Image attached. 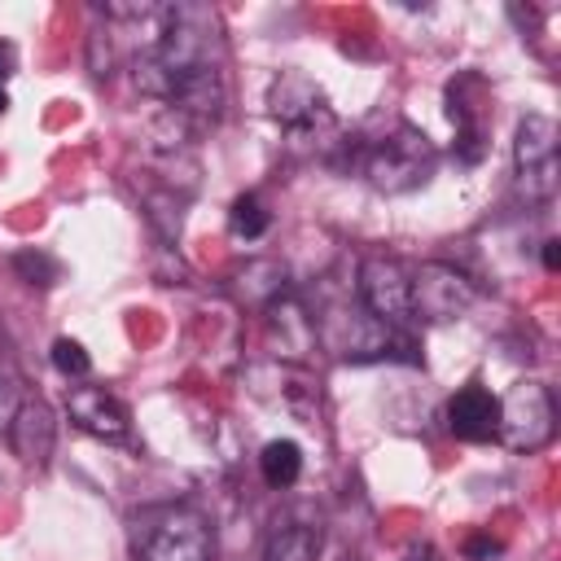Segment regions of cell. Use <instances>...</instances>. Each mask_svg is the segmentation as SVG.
Returning <instances> with one entry per match:
<instances>
[{"instance_id":"cell-11","label":"cell","mask_w":561,"mask_h":561,"mask_svg":"<svg viewBox=\"0 0 561 561\" xmlns=\"http://www.w3.org/2000/svg\"><path fill=\"white\" fill-rule=\"evenodd\" d=\"M267 333H272V342L280 346V355H289V359H307L311 351H316V342H320V324H316V316L285 289L280 298H272L267 307Z\"/></svg>"},{"instance_id":"cell-2","label":"cell","mask_w":561,"mask_h":561,"mask_svg":"<svg viewBox=\"0 0 561 561\" xmlns=\"http://www.w3.org/2000/svg\"><path fill=\"white\" fill-rule=\"evenodd\" d=\"M364 180L386 193V197H403V193H416L421 184H430L434 167H438V149L434 140L412 127V123H394L381 140H373L364 149Z\"/></svg>"},{"instance_id":"cell-13","label":"cell","mask_w":561,"mask_h":561,"mask_svg":"<svg viewBox=\"0 0 561 561\" xmlns=\"http://www.w3.org/2000/svg\"><path fill=\"white\" fill-rule=\"evenodd\" d=\"M259 473H263V482L267 486H294L298 482V473H302V447L294 443V438H272V443H263V451H259Z\"/></svg>"},{"instance_id":"cell-16","label":"cell","mask_w":561,"mask_h":561,"mask_svg":"<svg viewBox=\"0 0 561 561\" xmlns=\"http://www.w3.org/2000/svg\"><path fill=\"white\" fill-rule=\"evenodd\" d=\"M48 359H53V368H57L61 377H70V381H79V377L92 373V355H88L75 337H57L53 351H48Z\"/></svg>"},{"instance_id":"cell-5","label":"cell","mask_w":561,"mask_h":561,"mask_svg":"<svg viewBox=\"0 0 561 561\" xmlns=\"http://www.w3.org/2000/svg\"><path fill=\"white\" fill-rule=\"evenodd\" d=\"M355 298L386 329H408L412 324V267L403 259H394V254H368V259H359Z\"/></svg>"},{"instance_id":"cell-18","label":"cell","mask_w":561,"mask_h":561,"mask_svg":"<svg viewBox=\"0 0 561 561\" xmlns=\"http://www.w3.org/2000/svg\"><path fill=\"white\" fill-rule=\"evenodd\" d=\"M465 552H469V557H495V552H500V543H495V539H486V535H473V539L465 543Z\"/></svg>"},{"instance_id":"cell-4","label":"cell","mask_w":561,"mask_h":561,"mask_svg":"<svg viewBox=\"0 0 561 561\" xmlns=\"http://www.w3.org/2000/svg\"><path fill=\"white\" fill-rule=\"evenodd\" d=\"M513 171H517V188H522L526 202L548 206L557 197L561 158H557V123L548 114H526L517 123V136H513Z\"/></svg>"},{"instance_id":"cell-6","label":"cell","mask_w":561,"mask_h":561,"mask_svg":"<svg viewBox=\"0 0 561 561\" xmlns=\"http://www.w3.org/2000/svg\"><path fill=\"white\" fill-rule=\"evenodd\" d=\"M557 434V399L543 381H517L500 399V443L508 451H539Z\"/></svg>"},{"instance_id":"cell-3","label":"cell","mask_w":561,"mask_h":561,"mask_svg":"<svg viewBox=\"0 0 561 561\" xmlns=\"http://www.w3.org/2000/svg\"><path fill=\"white\" fill-rule=\"evenodd\" d=\"M267 114L294 136V140H324L337 131V118L329 110L324 88L302 70H280L267 83Z\"/></svg>"},{"instance_id":"cell-14","label":"cell","mask_w":561,"mask_h":561,"mask_svg":"<svg viewBox=\"0 0 561 561\" xmlns=\"http://www.w3.org/2000/svg\"><path fill=\"white\" fill-rule=\"evenodd\" d=\"M228 228H232V237H241V241H259V237L272 228V210L263 206L259 193H241V197L228 206Z\"/></svg>"},{"instance_id":"cell-15","label":"cell","mask_w":561,"mask_h":561,"mask_svg":"<svg viewBox=\"0 0 561 561\" xmlns=\"http://www.w3.org/2000/svg\"><path fill=\"white\" fill-rule=\"evenodd\" d=\"M9 263H13L18 280L31 285V289H53V285L61 280V263H57L48 250H35V245H31V250H18Z\"/></svg>"},{"instance_id":"cell-22","label":"cell","mask_w":561,"mask_h":561,"mask_svg":"<svg viewBox=\"0 0 561 561\" xmlns=\"http://www.w3.org/2000/svg\"><path fill=\"white\" fill-rule=\"evenodd\" d=\"M416 561H434V552H421V557H416Z\"/></svg>"},{"instance_id":"cell-17","label":"cell","mask_w":561,"mask_h":561,"mask_svg":"<svg viewBox=\"0 0 561 561\" xmlns=\"http://www.w3.org/2000/svg\"><path fill=\"white\" fill-rule=\"evenodd\" d=\"M18 408H22V390H18V381L0 377V430H9V425H13Z\"/></svg>"},{"instance_id":"cell-10","label":"cell","mask_w":561,"mask_h":561,"mask_svg":"<svg viewBox=\"0 0 561 561\" xmlns=\"http://www.w3.org/2000/svg\"><path fill=\"white\" fill-rule=\"evenodd\" d=\"M9 443H13V456L31 469H44L53 447H57V416L44 399H22L13 425H9Z\"/></svg>"},{"instance_id":"cell-7","label":"cell","mask_w":561,"mask_h":561,"mask_svg":"<svg viewBox=\"0 0 561 561\" xmlns=\"http://www.w3.org/2000/svg\"><path fill=\"white\" fill-rule=\"evenodd\" d=\"M478 302V285L456 272L451 263H421L412 267V320L421 324H451Z\"/></svg>"},{"instance_id":"cell-9","label":"cell","mask_w":561,"mask_h":561,"mask_svg":"<svg viewBox=\"0 0 561 561\" xmlns=\"http://www.w3.org/2000/svg\"><path fill=\"white\" fill-rule=\"evenodd\" d=\"M447 430L460 443H491L500 434V394H491L482 381H465L447 399Z\"/></svg>"},{"instance_id":"cell-1","label":"cell","mask_w":561,"mask_h":561,"mask_svg":"<svg viewBox=\"0 0 561 561\" xmlns=\"http://www.w3.org/2000/svg\"><path fill=\"white\" fill-rule=\"evenodd\" d=\"M136 561H215V530L188 504H153L131 517Z\"/></svg>"},{"instance_id":"cell-12","label":"cell","mask_w":561,"mask_h":561,"mask_svg":"<svg viewBox=\"0 0 561 561\" xmlns=\"http://www.w3.org/2000/svg\"><path fill=\"white\" fill-rule=\"evenodd\" d=\"M316 557H320V530L307 522H280L263 543V561H316Z\"/></svg>"},{"instance_id":"cell-8","label":"cell","mask_w":561,"mask_h":561,"mask_svg":"<svg viewBox=\"0 0 561 561\" xmlns=\"http://www.w3.org/2000/svg\"><path fill=\"white\" fill-rule=\"evenodd\" d=\"M66 412H70V421H75L83 434L105 438V443H123V438L131 434V412H127V403L114 399V394L101 390V386H75V390L66 394Z\"/></svg>"},{"instance_id":"cell-19","label":"cell","mask_w":561,"mask_h":561,"mask_svg":"<svg viewBox=\"0 0 561 561\" xmlns=\"http://www.w3.org/2000/svg\"><path fill=\"white\" fill-rule=\"evenodd\" d=\"M18 70V48L9 39H0V79H9Z\"/></svg>"},{"instance_id":"cell-20","label":"cell","mask_w":561,"mask_h":561,"mask_svg":"<svg viewBox=\"0 0 561 561\" xmlns=\"http://www.w3.org/2000/svg\"><path fill=\"white\" fill-rule=\"evenodd\" d=\"M543 267H548V272H557V267H561V241H557V237H548V241H543Z\"/></svg>"},{"instance_id":"cell-21","label":"cell","mask_w":561,"mask_h":561,"mask_svg":"<svg viewBox=\"0 0 561 561\" xmlns=\"http://www.w3.org/2000/svg\"><path fill=\"white\" fill-rule=\"evenodd\" d=\"M4 110H9V92L0 88V118H4Z\"/></svg>"}]
</instances>
